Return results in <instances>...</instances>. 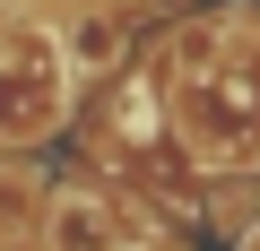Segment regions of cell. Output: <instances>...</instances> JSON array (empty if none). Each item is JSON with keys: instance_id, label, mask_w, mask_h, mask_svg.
Returning a JSON list of instances; mask_svg holds the SVG:
<instances>
[{"instance_id": "6da1fadb", "label": "cell", "mask_w": 260, "mask_h": 251, "mask_svg": "<svg viewBox=\"0 0 260 251\" xmlns=\"http://www.w3.org/2000/svg\"><path fill=\"white\" fill-rule=\"evenodd\" d=\"M165 87V130L208 182L260 173V9H200L148 52Z\"/></svg>"}, {"instance_id": "7a4b0ae2", "label": "cell", "mask_w": 260, "mask_h": 251, "mask_svg": "<svg viewBox=\"0 0 260 251\" xmlns=\"http://www.w3.org/2000/svg\"><path fill=\"white\" fill-rule=\"evenodd\" d=\"M78 104V69L44 18L0 9V148H44Z\"/></svg>"}, {"instance_id": "3957f363", "label": "cell", "mask_w": 260, "mask_h": 251, "mask_svg": "<svg viewBox=\"0 0 260 251\" xmlns=\"http://www.w3.org/2000/svg\"><path fill=\"white\" fill-rule=\"evenodd\" d=\"M156 234L130 217V199H113L104 182H61L44 191V225H35V251H148Z\"/></svg>"}, {"instance_id": "277c9868", "label": "cell", "mask_w": 260, "mask_h": 251, "mask_svg": "<svg viewBox=\"0 0 260 251\" xmlns=\"http://www.w3.org/2000/svg\"><path fill=\"white\" fill-rule=\"evenodd\" d=\"M61 52H70V69L78 78H113L121 61H130V9H78L70 26H61Z\"/></svg>"}, {"instance_id": "5b68a950", "label": "cell", "mask_w": 260, "mask_h": 251, "mask_svg": "<svg viewBox=\"0 0 260 251\" xmlns=\"http://www.w3.org/2000/svg\"><path fill=\"white\" fill-rule=\"evenodd\" d=\"M0 251H35V242H26V234H0Z\"/></svg>"}, {"instance_id": "8992f818", "label": "cell", "mask_w": 260, "mask_h": 251, "mask_svg": "<svg viewBox=\"0 0 260 251\" xmlns=\"http://www.w3.org/2000/svg\"><path fill=\"white\" fill-rule=\"evenodd\" d=\"M148 251H182V242H148Z\"/></svg>"}]
</instances>
